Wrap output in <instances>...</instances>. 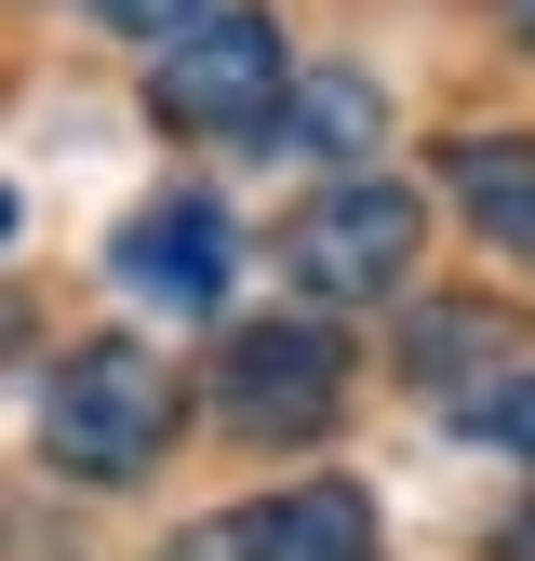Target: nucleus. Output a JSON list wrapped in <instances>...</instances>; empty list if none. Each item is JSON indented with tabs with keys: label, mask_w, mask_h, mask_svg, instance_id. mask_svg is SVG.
I'll return each instance as SVG.
<instances>
[{
	"label": "nucleus",
	"mask_w": 535,
	"mask_h": 561,
	"mask_svg": "<svg viewBox=\"0 0 535 561\" xmlns=\"http://www.w3.org/2000/svg\"><path fill=\"white\" fill-rule=\"evenodd\" d=\"M41 442L81 481H134L174 442V362L161 347H81V362L54 375V401H41Z\"/></svg>",
	"instance_id": "1"
},
{
	"label": "nucleus",
	"mask_w": 535,
	"mask_h": 561,
	"mask_svg": "<svg viewBox=\"0 0 535 561\" xmlns=\"http://www.w3.org/2000/svg\"><path fill=\"white\" fill-rule=\"evenodd\" d=\"M295 94V67H282V27L268 14H187L148 67V107L174 134H268Z\"/></svg>",
	"instance_id": "2"
},
{
	"label": "nucleus",
	"mask_w": 535,
	"mask_h": 561,
	"mask_svg": "<svg viewBox=\"0 0 535 561\" xmlns=\"http://www.w3.org/2000/svg\"><path fill=\"white\" fill-rule=\"evenodd\" d=\"M282 267L308 280L321 308H375V295H401V267H416V187H388V174L321 187L308 215L282 228Z\"/></svg>",
	"instance_id": "3"
},
{
	"label": "nucleus",
	"mask_w": 535,
	"mask_h": 561,
	"mask_svg": "<svg viewBox=\"0 0 535 561\" xmlns=\"http://www.w3.org/2000/svg\"><path fill=\"white\" fill-rule=\"evenodd\" d=\"M215 401L241 442H321L334 401H349V347L321 321H241L228 362H215Z\"/></svg>",
	"instance_id": "4"
},
{
	"label": "nucleus",
	"mask_w": 535,
	"mask_h": 561,
	"mask_svg": "<svg viewBox=\"0 0 535 561\" xmlns=\"http://www.w3.org/2000/svg\"><path fill=\"white\" fill-rule=\"evenodd\" d=\"M161 561H375V508L349 495V481H295V495H268L241 522H201Z\"/></svg>",
	"instance_id": "5"
},
{
	"label": "nucleus",
	"mask_w": 535,
	"mask_h": 561,
	"mask_svg": "<svg viewBox=\"0 0 535 561\" xmlns=\"http://www.w3.org/2000/svg\"><path fill=\"white\" fill-rule=\"evenodd\" d=\"M121 280L161 295V308H215V295H228V215H215V201H161V215H134V228H121Z\"/></svg>",
	"instance_id": "6"
},
{
	"label": "nucleus",
	"mask_w": 535,
	"mask_h": 561,
	"mask_svg": "<svg viewBox=\"0 0 535 561\" xmlns=\"http://www.w3.org/2000/svg\"><path fill=\"white\" fill-rule=\"evenodd\" d=\"M442 187L468 201L482 241H509L535 267V148H509V134H455V148H442Z\"/></svg>",
	"instance_id": "7"
},
{
	"label": "nucleus",
	"mask_w": 535,
	"mask_h": 561,
	"mask_svg": "<svg viewBox=\"0 0 535 561\" xmlns=\"http://www.w3.org/2000/svg\"><path fill=\"white\" fill-rule=\"evenodd\" d=\"M282 134H295V148H321V161L375 148V81H308V94H282Z\"/></svg>",
	"instance_id": "8"
},
{
	"label": "nucleus",
	"mask_w": 535,
	"mask_h": 561,
	"mask_svg": "<svg viewBox=\"0 0 535 561\" xmlns=\"http://www.w3.org/2000/svg\"><path fill=\"white\" fill-rule=\"evenodd\" d=\"M482 347H522V334H509V321H482V308H429L416 375H455V362H482Z\"/></svg>",
	"instance_id": "9"
},
{
	"label": "nucleus",
	"mask_w": 535,
	"mask_h": 561,
	"mask_svg": "<svg viewBox=\"0 0 535 561\" xmlns=\"http://www.w3.org/2000/svg\"><path fill=\"white\" fill-rule=\"evenodd\" d=\"M468 442H496V455H535V375H496V388H468Z\"/></svg>",
	"instance_id": "10"
},
{
	"label": "nucleus",
	"mask_w": 535,
	"mask_h": 561,
	"mask_svg": "<svg viewBox=\"0 0 535 561\" xmlns=\"http://www.w3.org/2000/svg\"><path fill=\"white\" fill-rule=\"evenodd\" d=\"M81 14H94V27H134V41H174L201 0H81Z\"/></svg>",
	"instance_id": "11"
},
{
	"label": "nucleus",
	"mask_w": 535,
	"mask_h": 561,
	"mask_svg": "<svg viewBox=\"0 0 535 561\" xmlns=\"http://www.w3.org/2000/svg\"><path fill=\"white\" fill-rule=\"evenodd\" d=\"M509 27H522V54H535V0H509Z\"/></svg>",
	"instance_id": "12"
},
{
	"label": "nucleus",
	"mask_w": 535,
	"mask_h": 561,
	"mask_svg": "<svg viewBox=\"0 0 535 561\" xmlns=\"http://www.w3.org/2000/svg\"><path fill=\"white\" fill-rule=\"evenodd\" d=\"M0 228H14V187H0Z\"/></svg>",
	"instance_id": "13"
}]
</instances>
